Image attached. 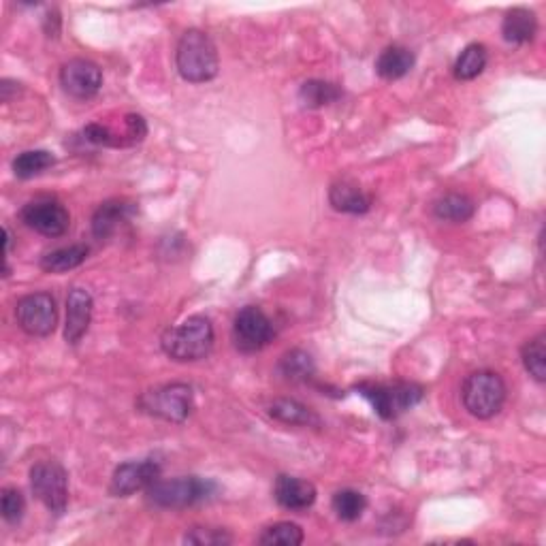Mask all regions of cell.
I'll use <instances>...</instances> for the list:
<instances>
[{"label": "cell", "instance_id": "6da1fadb", "mask_svg": "<svg viewBox=\"0 0 546 546\" xmlns=\"http://www.w3.org/2000/svg\"><path fill=\"white\" fill-rule=\"evenodd\" d=\"M216 333L207 316H188L184 323L169 327L160 337V348L175 363H197L210 357Z\"/></svg>", "mask_w": 546, "mask_h": 546}, {"label": "cell", "instance_id": "7a4b0ae2", "mask_svg": "<svg viewBox=\"0 0 546 546\" xmlns=\"http://www.w3.org/2000/svg\"><path fill=\"white\" fill-rule=\"evenodd\" d=\"M175 67L188 84H205L220 71L218 47L212 37L203 30H186L175 50Z\"/></svg>", "mask_w": 546, "mask_h": 546}, {"label": "cell", "instance_id": "3957f363", "mask_svg": "<svg viewBox=\"0 0 546 546\" xmlns=\"http://www.w3.org/2000/svg\"><path fill=\"white\" fill-rule=\"evenodd\" d=\"M218 485L214 480L199 476H175V478H158L156 483L146 491L148 502L160 510H184L197 506L201 502L212 500Z\"/></svg>", "mask_w": 546, "mask_h": 546}, {"label": "cell", "instance_id": "277c9868", "mask_svg": "<svg viewBox=\"0 0 546 546\" xmlns=\"http://www.w3.org/2000/svg\"><path fill=\"white\" fill-rule=\"evenodd\" d=\"M508 399V387L504 378L491 369H478L463 380L461 401L463 408L474 419L489 421L502 412Z\"/></svg>", "mask_w": 546, "mask_h": 546}, {"label": "cell", "instance_id": "5b68a950", "mask_svg": "<svg viewBox=\"0 0 546 546\" xmlns=\"http://www.w3.org/2000/svg\"><path fill=\"white\" fill-rule=\"evenodd\" d=\"M382 421H395L414 406H419L425 389L416 382H361L355 387Z\"/></svg>", "mask_w": 546, "mask_h": 546}, {"label": "cell", "instance_id": "8992f818", "mask_svg": "<svg viewBox=\"0 0 546 546\" xmlns=\"http://www.w3.org/2000/svg\"><path fill=\"white\" fill-rule=\"evenodd\" d=\"M139 412L154 416L167 423H186L195 410V391L186 382L160 384L150 391H143L137 399Z\"/></svg>", "mask_w": 546, "mask_h": 546}, {"label": "cell", "instance_id": "52a82bcc", "mask_svg": "<svg viewBox=\"0 0 546 546\" xmlns=\"http://www.w3.org/2000/svg\"><path fill=\"white\" fill-rule=\"evenodd\" d=\"M30 489L37 500L56 517L69 506V472L58 461H39L30 468Z\"/></svg>", "mask_w": 546, "mask_h": 546}, {"label": "cell", "instance_id": "ba28073f", "mask_svg": "<svg viewBox=\"0 0 546 546\" xmlns=\"http://www.w3.org/2000/svg\"><path fill=\"white\" fill-rule=\"evenodd\" d=\"M273 337H276V327L259 305H246L235 314L233 342L239 352H244V355L261 352L273 342Z\"/></svg>", "mask_w": 546, "mask_h": 546}, {"label": "cell", "instance_id": "9c48e42d", "mask_svg": "<svg viewBox=\"0 0 546 546\" xmlns=\"http://www.w3.org/2000/svg\"><path fill=\"white\" fill-rule=\"evenodd\" d=\"M15 318L24 333L47 337L56 331L58 308L50 293H30L15 303Z\"/></svg>", "mask_w": 546, "mask_h": 546}, {"label": "cell", "instance_id": "30bf717a", "mask_svg": "<svg viewBox=\"0 0 546 546\" xmlns=\"http://www.w3.org/2000/svg\"><path fill=\"white\" fill-rule=\"evenodd\" d=\"M20 220L28 229L45 237H62L71 227V214L67 207L50 197L28 201L22 207Z\"/></svg>", "mask_w": 546, "mask_h": 546}, {"label": "cell", "instance_id": "8fae6325", "mask_svg": "<svg viewBox=\"0 0 546 546\" xmlns=\"http://www.w3.org/2000/svg\"><path fill=\"white\" fill-rule=\"evenodd\" d=\"M60 86L73 99L88 101L103 88V71L96 62L86 58H73L62 64Z\"/></svg>", "mask_w": 546, "mask_h": 546}, {"label": "cell", "instance_id": "7c38bea8", "mask_svg": "<svg viewBox=\"0 0 546 546\" xmlns=\"http://www.w3.org/2000/svg\"><path fill=\"white\" fill-rule=\"evenodd\" d=\"M160 478V463L156 459L126 461L114 470L109 493L114 497H131L137 491H148Z\"/></svg>", "mask_w": 546, "mask_h": 546}, {"label": "cell", "instance_id": "4fadbf2b", "mask_svg": "<svg viewBox=\"0 0 546 546\" xmlns=\"http://www.w3.org/2000/svg\"><path fill=\"white\" fill-rule=\"evenodd\" d=\"M137 214V205L126 199H111L99 205V210L92 216V235L99 242H107L122 227H126L131 218Z\"/></svg>", "mask_w": 546, "mask_h": 546}, {"label": "cell", "instance_id": "5bb4252c", "mask_svg": "<svg viewBox=\"0 0 546 546\" xmlns=\"http://www.w3.org/2000/svg\"><path fill=\"white\" fill-rule=\"evenodd\" d=\"M94 312V299L86 288H71L67 297V323H64V340L77 346L90 329Z\"/></svg>", "mask_w": 546, "mask_h": 546}, {"label": "cell", "instance_id": "9a60e30c", "mask_svg": "<svg viewBox=\"0 0 546 546\" xmlns=\"http://www.w3.org/2000/svg\"><path fill=\"white\" fill-rule=\"evenodd\" d=\"M316 487L310 480H303L297 476L280 474L273 483V500L278 502L280 508L291 512H303L314 506L316 502Z\"/></svg>", "mask_w": 546, "mask_h": 546}, {"label": "cell", "instance_id": "2e32d148", "mask_svg": "<svg viewBox=\"0 0 546 546\" xmlns=\"http://www.w3.org/2000/svg\"><path fill=\"white\" fill-rule=\"evenodd\" d=\"M329 203L335 212L361 216L372 210V197L355 180H337L329 188Z\"/></svg>", "mask_w": 546, "mask_h": 546}, {"label": "cell", "instance_id": "e0dca14e", "mask_svg": "<svg viewBox=\"0 0 546 546\" xmlns=\"http://www.w3.org/2000/svg\"><path fill=\"white\" fill-rule=\"evenodd\" d=\"M267 414L271 416L273 421L284 423V425H295V427H320L323 425L320 416L312 408H308L305 404H301V401L291 399V397L273 399L267 408Z\"/></svg>", "mask_w": 546, "mask_h": 546}, {"label": "cell", "instance_id": "ac0fdd59", "mask_svg": "<svg viewBox=\"0 0 546 546\" xmlns=\"http://www.w3.org/2000/svg\"><path fill=\"white\" fill-rule=\"evenodd\" d=\"M502 35L504 41L512 45H525L532 43L538 35V18L534 11L525 7H515L504 15L502 22Z\"/></svg>", "mask_w": 546, "mask_h": 546}, {"label": "cell", "instance_id": "d6986e66", "mask_svg": "<svg viewBox=\"0 0 546 546\" xmlns=\"http://www.w3.org/2000/svg\"><path fill=\"white\" fill-rule=\"evenodd\" d=\"M414 62L416 56L410 47L389 45L376 58V73L382 79H387V82H397V79L406 77L414 69Z\"/></svg>", "mask_w": 546, "mask_h": 546}, {"label": "cell", "instance_id": "ffe728a7", "mask_svg": "<svg viewBox=\"0 0 546 546\" xmlns=\"http://www.w3.org/2000/svg\"><path fill=\"white\" fill-rule=\"evenodd\" d=\"M278 374H280L282 380L293 382V384L308 382L316 374V363H314V359H312V355L308 350L293 348V350L284 352V355L280 357Z\"/></svg>", "mask_w": 546, "mask_h": 546}, {"label": "cell", "instance_id": "44dd1931", "mask_svg": "<svg viewBox=\"0 0 546 546\" xmlns=\"http://www.w3.org/2000/svg\"><path fill=\"white\" fill-rule=\"evenodd\" d=\"M489 62V52L483 43H470L463 47L453 64V75L459 82H472L478 75H483Z\"/></svg>", "mask_w": 546, "mask_h": 546}, {"label": "cell", "instance_id": "7402d4cb", "mask_svg": "<svg viewBox=\"0 0 546 546\" xmlns=\"http://www.w3.org/2000/svg\"><path fill=\"white\" fill-rule=\"evenodd\" d=\"M88 254H90V248L86 244L64 246V248L47 252L39 265L45 273H67L71 269H77L79 265H84Z\"/></svg>", "mask_w": 546, "mask_h": 546}, {"label": "cell", "instance_id": "603a6c76", "mask_svg": "<svg viewBox=\"0 0 546 546\" xmlns=\"http://www.w3.org/2000/svg\"><path fill=\"white\" fill-rule=\"evenodd\" d=\"M476 214V205L470 197L459 195V192H448L433 203V216L444 222L463 224Z\"/></svg>", "mask_w": 546, "mask_h": 546}, {"label": "cell", "instance_id": "cb8c5ba5", "mask_svg": "<svg viewBox=\"0 0 546 546\" xmlns=\"http://www.w3.org/2000/svg\"><path fill=\"white\" fill-rule=\"evenodd\" d=\"M342 94H344L342 88L333 82H325V79H310V82H305L299 88V101L310 109H320L340 101Z\"/></svg>", "mask_w": 546, "mask_h": 546}, {"label": "cell", "instance_id": "d4e9b609", "mask_svg": "<svg viewBox=\"0 0 546 546\" xmlns=\"http://www.w3.org/2000/svg\"><path fill=\"white\" fill-rule=\"evenodd\" d=\"M56 165V156L47 150H26L13 158L11 169L15 173V178L20 180H30L35 175L52 169Z\"/></svg>", "mask_w": 546, "mask_h": 546}, {"label": "cell", "instance_id": "484cf974", "mask_svg": "<svg viewBox=\"0 0 546 546\" xmlns=\"http://www.w3.org/2000/svg\"><path fill=\"white\" fill-rule=\"evenodd\" d=\"M331 508L335 517L344 523H355L367 510V497L357 489H342L333 495Z\"/></svg>", "mask_w": 546, "mask_h": 546}, {"label": "cell", "instance_id": "4316f807", "mask_svg": "<svg viewBox=\"0 0 546 546\" xmlns=\"http://www.w3.org/2000/svg\"><path fill=\"white\" fill-rule=\"evenodd\" d=\"M521 361L525 372L532 376L536 382L546 380V337L544 333L534 335L532 340H527L521 348Z\"/></svg>", "mask_w": 546, "mask_h": 546}, {"label": "cell", "instance_id": "83f0119b", "mask_svg": "<svg viewBox=\"0 0 546 546\" xmlns=\"http://www.w3.org/2000/svg\"><path fill=\"white\" fill-rule=\"evenodd\" d=\"M305 540L303 529L297 523L280 521L263 529V534L256 538V542L263 546H299Z\"/></svg>", "mask_w": 546, "mask_h": 546}, {"label": "cell", "instance_id": "f1b7e54d", "mask_svg": "<svg viewBox=\"0 0 546 546\" xmlns=\"http://www.w3.org/2000/svg\"><path fill=\"white\" fill-rule=\"evenodd\" d=\"M0 512H3V519L9 525H20L26 512V500L20 489L5 487L0 493Z\"/></svg>", "mask_w": 546, "mask_h": 546}, {"label": "cell", "instance_id": "f546056e", "mask_svg": "<svg viewBox=\"0 0 546 546\" xmlns=\"http://www.w3.org/2000/svg\"><path fill=\"white\" fill-rule=\"evenodd\" d=\"M184 542L197 546H227L233 542V536L220 527H192L184 536Z\"/></svg>", "mask_w": 546, "mask_h": 546}]
</instances>
